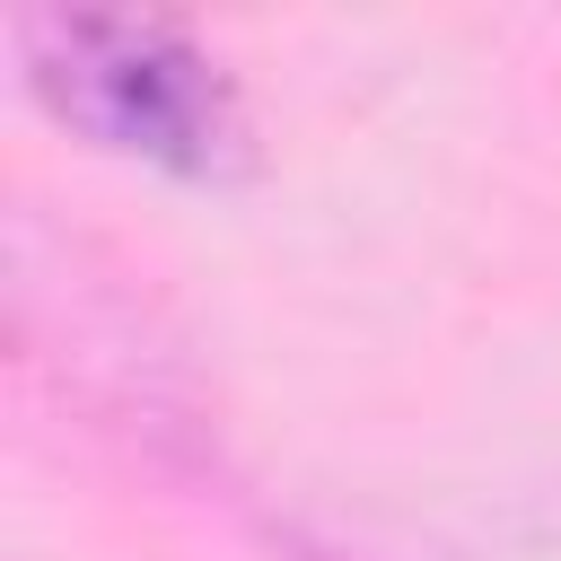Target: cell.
<instances>
[{"label":"cell","mask_w":561,"mask_h":561,"mask_svg":"<svg viewBox=\"0 0 561 561\" xmlns=\"http://www.w3.org/2000/svg\"><path fill=\"white\" fill-rule=\"evenodd\" d=\"M26 88L96 149L219 184L245 167V105L219 53H202L175 18H114V9H26L18 18Z\"/></svg>","instance_id":"obj_1"}]
</instances>
